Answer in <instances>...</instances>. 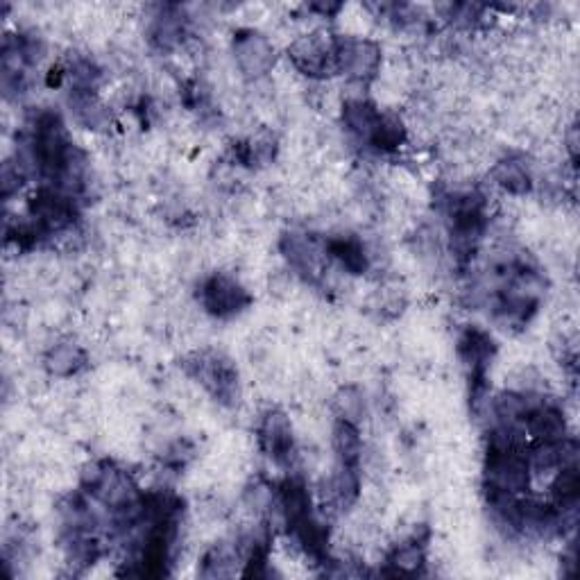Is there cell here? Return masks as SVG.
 <instances>
[{
	"mask_svg": "<svg viewBox=\"0 0 580 580\" xmlns=\"http://www.w3.org/2000/svg\"><path fill=\"white\" fill-rule=\"evenodd\" d=\"M184 370L189 372L195 381L202 383L216 402L225 406H232L236 402L238 372L232 361H227L225 356H220L216 352L193 354L189 361L184 363Z\"/></svg>",
	"mask_w": 580,
	"mask_h": 580,
	"instance_id": "cell-1",
	"label": "cell"
},
{
	"mask_svg": "<svg viewBox=\"0 0 580 580\" xmlns=\"http://www.w3.org/2000/svg\"><path fill=\"white\" fill-rule=\"evenodd\" d=\"M75 218H78L75 198L53 189V186L37 191L30 200V220H34V225L46 236L64 232L75 223Z\"/></svg>",
	"mask_w": 580,
	"mask_h": 580,
	"instance_id": "cell-2",
	"label": "cell"
},
{
	"mask_svg": "<svg viewBox=\"0 0 580 580\" xmlns=\"http://www.w3.org/2000/svg\"><path fill=\"white\" fill-rule=\"evenodd\" d=\"M202 306L213 318L229 320L243 313L252 304V297L247 290L227 275H213L202 284L200 290Z\"/></svg>",
	"mask_w": 580,
	"mask_h": 580,
	"instance_id": "cell-3",
	"label": "cell"
},
{
	"mask_svg": "<svg viewBox=\"0 0 580 580\" xmlns=\"http://www.w3.org/2000/svg\"><path fill=\"white\" fill-rule=\"evenodd\" d=\"M334 62L336 71L349 78L363 80L377 73L381 62V48L368 39L336 37L334 39Z\"/></svg>",
	"mask_w": 580,
	"mask_h": 580,
	"instance_id": "cell-4",
	"label": "cell"
},
{
	"mask_svg": "<svg viewBox=\"0 0 580 580\" xmlns=\"http://www.w3.org/2000/svg\"><path fill=\"white\" fill-rule=\"evenodd\" d=\"M460 356L467 365L469 383H472V397L474 404L481 402V392L485 390V379H488V370L494 356V343L492 338L481 329H467L460 336Z\"/></svg>",
	"mask_w": 580,
	"mask_h": 580,
	"instance_id": "cell-5",
	"label": "cell"
},
{
	"mask_svg": "<svg viewBox=\"0 0 580 580\" xmlns=\"http://www.w3.org/2000/svg\"><path fill=\"white\" fill-rule=\"evenodd\" d=\"M288 57L297 71L309 78H324L336 71L334 41H324L318 34H306L288 48Z\"/></svg>",
	"mask_w": 580,
	"mask_h": 580,
	"instance_id": "cell-6",
	"label": "cell"
},
{
	"mask_svg": "<svg viewBox=\"0 0 580 580\" xmlns=\"http://www.w3.org/2000/svg\"><path fill=\"white\" fill-rule=\"evenodd\" d=\"M234 55L247 78H261L275 66V48L261 32L241 30L234 37Z\"/></svg>",
	"mask_w": 580,
	"mask_h": 580,
	"instance_id": "cell-7",
	"label": "cell"
},
{
	"mask_svg": "<svg viewBox=\"0 0 580 580\" xmlns=\"http://www.w3.org/2000/svg\"><path fill=\"white\" fill-rule=\"evenodd\" d=\"M259 442L261 449L279 465L290 463L295 454V440H293V426H290L288 417L281 411H270L261 420L259 426Z\"/></svg>",
	"mask_w": 580,
	"mask_h": 580,
	"instance_id": "cell-8",
	"label": "cell"
},
{
	"mask_svg": "<svg viewBox=\"0 0 580 580\" xmlns=\"http://www.w3.org/2000/svg\"><path fill=\"white\" fill-rule=\"evenodd\" d=\"M281 252L306 281H318L322 275V254H327L324 247L313 241L306 234H288L281 241Z\"/></svg>",
	"mask_w": 580,
	"mask_h": 580,
	"instance_id": "cell-9",
	"label": "cell"
},
{
	"mask_svg": "<svg viewBox=\"0 0 580 580\" xmlns=\"http://www.w3.org/2000/svg\"><path fill=\"white\" fill-rule=\"evenodd\" d=\"M184 14L177 5L159 7V14L150 25V44L159 50H173L184 37Z\"/></svg>",
	"mask_w": 580,
	"mask_h": 580,
	"instance_id": "cell-10",
	"label": "cell"
},
{
	"mask_svg": "<svg viewBox=\"0 0 580 580\" xmlns=\"http://www.w3.org/2000/svg\"><path fill=\"white\" fill-rule=\"evenodd\" d=\"M68 105H71L75 121L87 130H102L109 125V112L96 96V89H71Z\"/></svg>",
	"mask_w": 580,
	"mask_h": 580,
	"instance_id": "cell-11",
	"label": "cell"
},
{
	"mask_svg": "<svg viewBox=\"0 0 580 580\" xmlns=\"http://www.w3.org/2000/svg\"><path fill=\"white\" fill-rule=\"evenodd\" d=\"M324 250L352 275H363L368 270V254H365L363 243L354 236L331 238V241L324 243Z\"/></svg>",
	"mask_w": 580,
	"mask_h": 580,
	"instance_id": "cell-12",
	"label": "cell"
},
{
	"mask_svg": "<svg viewBox=\"0 0 580 580\" xmlns=\"http://www.w3.org/2000/svg\"><path fill=\"white\" fill-rule=\"evenodd\" d=\"M334 447H336L340 467L361 469L363 442H361V433H358L356 422H349L340 417L334 426Z\"/></svg>",
	"mask_w": 580,
	"mask_h": 580,
	"instance_id": "cell-13",
	"label": "cell"
},
{
	"mask_svg": "<svg viewBox=\"0 0 580 580\" xmlns=\"http://www.w3.org/2000/svg\"><path fill=\"white\" fill-rule=\"evenodd\" d=\"M424 562H426L424 544L420 540H408V542L399 544V547L392 549V553L388 556L390 569L386 571V574H392V576H415V574H420V571H422Z\"/></svg>",
	"mask_w": 580,
	"mask_h": 580,
	"instance_id": "cell-14",
	"label": "cell"
},
{
	"mask_svg": "<svg viewBox=\"0 0 580 580\" xmlns=\"http://www.w3.org/2000/svg\"><path fill=\"white\" fill-rule=\"evenodd\" d=\"M44 363L46 370L55 374V377H73V374H78L87 365V354L78 345L62 343L50 349Z\"/></svg>",
	"mask_w": 580,
	"mask_h": 580,
	"instance_id": "cell-15",
	"label": "cell"
},
{
	"mask_svg": "<svg viewBox=\"0 0 580 580\" xmlns=\"http://www.w3.org/2000/svg\"><path fill=\"white\" fill-rule=\"evenodd\" d=\"M343 118L349 130L368 141L374 132V127H377V123L381 121V112L368 100H349L345 105Z\"/></svg>",
	"mask_w": 580,
	"mask_h": 580,
	"instance_id": "cell-16",
	"label": "cell"
},
{
	"mask_svg": "<svg viewBox=\"0 0 580 580\" xmlns=\"http://www.w3.org/2000/svg\"><path fill=\"white\" fill-rule=\"evenodd\" d=\"M578 490H580V479H578L576 463L562 465L558 469L556 481H553V485H551L553 501H556V508L560 510V513H567V510H576Z\"/></svg>",
	"mask_w": 580,
	"mask_h": 580,
	"instance_id": "cell-17",
	"label": "cell"
},
{
	"mask_svg": "<svg viewBox=\"0 0 580 580\" xmlns=\"http://www.w3.org/2000/svg\"><path fill=\"white\" fill-rule=\"evenodd\" d=\"M492 177L503 191L513 193V195H526L533 186L531 173H528L522 161H515V159H506V161H501V164H497Z\"/></svg>",
	"mask_w": 580,
	"mask_h": 580,
	"instance_id": "cell-18",
	"label": "cell"
},
{
	"mask_svg": "<svg viewBox=\"0 0 580 580\" xmlns=\"http://www.w3.org/2000/svg\"><path fill=\"white\" fill-rule=\"evenodd\" d=\"M404 139H406V130L402 121H399L397 116L381 114V121L377 123V127H374L368 143L381 152H390V150H397L399 145L404 143Z\"/></svg>",
	"mask_w": 580,
	"mask_h": 580,
	"instance_id": "cell-19",
	"label": "cell"
},
{
	"mask_svg": "<svg viewBox=\"0 0 580 580\" xmlns=\"http://www.w3.org/2000/svg\"><path fill=\"white\" fill-rule=\"evenodd\" d=\"M336 404H338V411H340V417H343V420L356 422L363 413V399H361V392H358L356 388L340 390Z\"/></svg>",
	"mask_w": 580,
	"mask_h": 580,
	"instance_id": "cell-20",
	"label": "cell"
}]
</instances>
